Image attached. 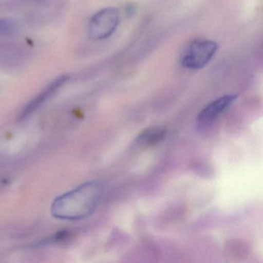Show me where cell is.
Here are the masks:
<instances>
[{
	"label": "cell",
	"mask_w": 263,
	"mask_h": 263,
	"mask_svg": "<svg viewBox=\"0 0 263 263\" xmlns=\"http://www.w3.org/2000/svg\"><path fill=\"white\" fill-rule=\"evenodd\" d=\"M218 45L214 41L197 40L186 47L181 57L183 67L190 70H199L205 67L215 56Z\"/></svg>",
	"instance_id": "cell-2"
},
{
	"label": "cell",
	"mask_w": 263,
	"mask_h": 263,
	"mask_svg": "<svg viewBox=\"0 0 263 263\" xmlns=\"http://www.w3.org/2000/svg\"><path fill=\"white\" fill-rule=\"evenodd\" d=\"M120 22L119 12L115 8H105L97 13L90 20L88 34L93 41H101L111 36Z\"/></svg>",
	"instance_id": "cell-3"
},
{
	"label": "cell",
	"mask_w": 263,
	"mask_h": 263,
	"mask_svg": "<svg viewBox=\"0 0 263 263\" xmlns=\"http://www.w3.org/2000/svg\"><path fill=\"white\" fill-rule=\"evenodd\" d=\"M70 79L68 75H61L56 78L51 84H49L45 89L42 90L33 101H30L27 107L23 110L22 113L19 117V120L27 119L30 115H33L36 110L40 108L43 104H45L50 98H51Z\"/></svg>",
	"instance_id": "cell-4"
},
{
	"label": "cell",
	"mask_w": 263,
	"mask_h": 263,
	"mask_svg": "<svg viewBox=\"0 0 263 263\" xmlns=\"http://www.w3.org/2000/svg\"><path fill=\"white\" fill-rule=\"evenodd\" d=\"M164 135V130L161 129H149L140 135L138 141L141 144H153L162 139Z\"/></svg>",
	"instance_id": "cell-6"
},
{
	"label": "cell",
	"mask_w": 263,
	"mask_h": 263,
	"mask_svg": "<svg viewBox=\"0 0 263 263\" xmlns=\"http://www.w3.org/2000/svg\"><path fill=\"white\" fill-rule=\"evenodd\" d=\"M18 26L15 21L8 19H0V35L9 36L17 31Z\"/></svg>",
	"instance_id": "cell-7"
},
{
	"label": "cell",
	"mask_w": 263,
	"mask_h": 263,
	"mask_svg": "<svg viewBox=\"0 0 263 263\" xmlns=\"http://www.w3.org/2000/svg\"><path fill=\"white\" fill-rule=\"evenodd\" d=\"M236 98V95H226L206 106L198 115V125L201 127L212 125Z\"/></svg>",
	"instance_id": "cell-5"
},
{
	"label": "cell",
	"mask_w": 263,
	"mask_h": 263,
	"mask_svg": "<svg viewBox=\"0 0 263 263\" xmlns=\"http://www.w3.org/2000/svg\"><path fill=\"white\" fill-rule=\"evenodd\" d=\"M104 184L101 181H87L57 198L51 205V213L59 219H84L91 215L99 204Z\"/></svg>",
	"instance_id": "cell-1"
}]
</instances>
